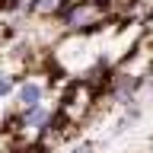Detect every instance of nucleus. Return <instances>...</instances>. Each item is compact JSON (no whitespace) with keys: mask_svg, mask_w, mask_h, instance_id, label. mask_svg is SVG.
<instances>
[{"mask_svg":"<svg viewBox=\"0 0 153 153\" xmlns=\"http://www.w3.org/2000/svg\"><path fill=\"white\" fill-rule=\"evenodd\" d=\"M10 89H13V80H3V76H0V96H7Z\"/></svg>","mask_w":153,"mask_h":153,"instance_id":"obj_3","label":"nucleus"},{"mask_svg":"<svg viewBox=\"0 0 153 153\" xmlns=\"http://www.w3.org/2000/svg\"><path fill=\"white\" fill-rule=\"evenodd\" d=\"M38 99H42V86H38V83H22V86H19V102L26 105V108L38 105Z\"/></svg>","mask_w":153,"mask_h":153,"instance_id":"obj_1","label":"nucleus"},{"mask_svg":"<svg viewBox=\"0 0 153 153\" xmlns=\"http://www.w3.org/2000/svg\"><path fill=\"white\" fill-rule=\"evenodd\" d=\"M57 3H61V0H42V3H38V10H42V13H51Z\"/></svg>","mask_w":153,"mask_h":153,"instance_id":"obj_2","label":"nucleus"},{"mask_svg":"<svg viewBox=\"0 0 153 153\" xmlns=\"http://www.w3.org/2000/svg\"><path fill=\"white\" fill-rule=\"evenodd\" d=\"M89 150H93L89 143H80V147H76V150H70V153H89Z\"/></svg>","mask_w":153,"mask_h":153,"instance_id":"obj_4","label":"nucleus"}]
</instances>
